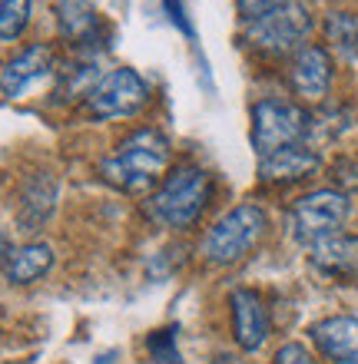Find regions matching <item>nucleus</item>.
<instances>
[{"mask_svg": "<svg viewBox=\"0 0 358 364\" xmlns=\"http://www.w3.org/2000/svg\"><path fill=\"white\" fill-rule=\"evenodd\" d=\"M332 77H335V63H332V53L319 43H305V47L292 57L289 67V83L295 90V96L309 100V103H319L325 100L332 90Z\"/></svg>", "mask_w": 358, "mask_h": 364, "instance_id": "nucleus-8", "label": "nucleus"}, {"mask_svg": "<svg viewBox=\"0 0 358 364\" xmlns=\"http://www.w3.org/2000/svg\"><path fill=\"white\" fill-rule=\"evenodd\" d=\"M312 269L329 278H358V235H332L312 245Z\"/></svg>", "mask_w": 358, "mask_h": 364, "instance_id": "nucleus-13", "label": "nucleus"}, {"mask_svg": "<svg viewBox=\"0 0 358 364\" xmlns=\"http://www.w3.org/2000/svg\"><path fill=\"white\" fill-rule=\"evenodd\" d=\"M289 0H236V7H239V17L249 23V20H259L265 17V14H272V10L285 7Z\"/></svg>", "mask_w": 358, "mask_h": 364, "instance_id": "nucleus-21", "label": "nucleus"}, {"mask_svg": "<svg viewBox=\"0 0 358 364\" xmlns=\"http://www.w3.org/2000/svg\"><path fill=\"white\" fill-rule=\"evenodd\" d=\"M312 27H315L312 10L305 4H299V0H289L285 7L272 10V14H265L259 20H249L242 37H246V43L252 50H259L265 57H285V53L295 57L305 47Z\"/></svg>", "mask_w": 358, "mask_h": 364, "instance_id": "nucleus-4", "label": "nucleus"}, {"mask_svg": "<svg viewBox=\"0 0 358 364\" xmlns=\"http://www.w3.org/2000/svg\"><path fill=\"white\" fill-rule=\"evenodd\" d=\"M30 23V0H0V40H17Z\"/></svg>", "mask_w": 358, "mask_h": 364, "instance_id": "nucleus-18", "label": "nucleus"}, {"mask_svg": "<svg viewBox=\"0 0 358 364\" xmlns=\"http://www.w3.org/2000/svg\"><path fill=\"white\" fill-rule=\"evenodd\" d=\"M312 136V116L289 100H259L252 106V149L256 156H272L285 146L305 143Z\"/></svg>", "mask_w": 358, "mask_h": 364, "instance_id": "nucleus-5", "label": "nucleus"}, {"mask_svg": "<svg viewBox=\"0 0 358 364\" xmlns=\"http://www.w3.org/2000/svg\"><path fill=\"white\" fill-rule=\"evenodd\" d=\"M149 100L143 77L130 67L110 70L107 77H100L93 90L87 93V113L97 119H117V116H133L143 109Z\"/></svg>", "mask_w": 358, "mask_h": 364, "instance_id": "nucleus-7", "label": "nucleus"}, {"mask_svg": "<svg viewBox=\"0 0 358 364\" xmlns=\"http://www.w3.org/2000/svg\"><path fill=\"white\" fill-rule=\"evenodd\" d=\"M272 364H319V361H315V355H312L305 345H299V341H289V345H282L279 351H275Z\"/></svg>", "mask_w": 358, "mask_h": 364, "instance_id": "nucleus-22", "label": "nucleus"}, {"mask_svg": "<svg viewBox=\"0 0 358 364\" xmlns=\"http://www.w3.org/2000/svg\"><path fill=\"white\" fill-rule=\"evenodd\" d=\"M312 341L332 364H358V318L332 315L312 325Z\"/></svg>", "mask_w": 358, "mask_h": 364, "instance_id": "nucleus-10", "label": "nucleus"}, {"mask_svg": "<svg viewBox=\"0 0 358 364\" xmlns=\"http://www.w3.org/2000/svg\"><path fill=\"white\" fill-rule=\"evenodd\" d=\"M53 269V249L47 242H27L14 252V259L7 265V282L10 285H33Z\"/></svg>", "mask_w": 358, "mask_h": 364, "instance_id": "nucleus-14", "label": "nucleus"}, {"mask_svg": "<svg viewBox=\"0 0 358 364\" xmlns=\"http://www.w3.org/2000/svg\"><path fill=\"white\" fill-rule=\"evenodd\" d=\"M352 215V202L339 189H315L309 196L292 202L289 209V232L299 245H319L345 229Z\"/></svg>", "mask_w": 358, "mask_h": 364, "instance_id": "nucleus-6", "label": "nucleus"}, {"mask_svg": "<svg viewBox=\"0 0 358 364\" xmlns=\"http://www.w3.org/2000/svg\"><path fill=\"white\" fill-rule=\"evenodd\" d=\"M14 242H10V235L7 232H0V272H7V265H10V259H14Z\"/></svg>", "mask_w": 358, "mask_h": 364, "instance_id": "nucleus-23", "label": "nucleus"}, {"mask_svg": "<svg viewBox=\"0 0 358 364\" xmlns=\"http://www.w3.org/2000/svg\"><path fill=\"white\" fill-rule=\"evenodd\" d=\"M213 196V179L199 166H176L163 176V182L156 186L149 212L156 222H163L166 229L183 232L199 222L203 209L209 205Z\"/></svg>", "mask_w": 358, "mask_h": 364, "instance_id": "nucleus-2", "label": "nucleus"}, {"mask_svg": "<svg viewBox=\"0 0 358 364\" xmlns=\"http://www.w3.org/2000/svg\"><path fill=\"white\" fill-rule=\"evenodd\" d=\"M57 23L60 33L73 43L90 40L100 27V14L93 7V0H57Z\"/></svg>", "mask_w": 358, "mask_h": 364, "instance_id": "nucleus-15", "label": "nucleus"}, {"mask_svg": "<svg viewBox=\"0 0 358 364\" xmlns=\"http://www.w3.org/2000/svg\"><path fill=\"white\" fill-rule=\"evenodd\" d=\"M322 30H325V40H329L332 53H339L342 60L355 63L358 60V14H352V10H332L329 17H325V23H322Z\"/></svg>", "mask_w": 358, "mask_h": 364, "instance_id": "nucleus-16", "label": "nucleus"}, {"mask_svg": "<svg viewBox=\"0 0 358 364\" xmlns=\"http://www.w3.org/2000/svg\"><path fill=\"white\" fill-rule=\"evenodd\" d=\"M265 229H269V215H265L259 205L242 202V205L229 209L226 215H219V219L209 225L199 252H203V259L213 262V265H236V262H242L259 245Z\"/></svg>", "mask_w": 358, "mask_h": 364, "instance_id": "nucleus-3", "label": "nucleus"}, {"mask_svg": "<svg viewBox=\"0 0 358 364\" xmlns=\"http://www.w3.org/2000/svg\"><path fill=\"white\" fill-rule=\"evenodd\" d=\"M53 199H57V186L50 179L30 182L27 189H23V202H20V209H17V219H20V225H23V232L40 229V222L53 212Z\"/></svg>", "mask_w": 358, "mask_h": 364, "instance_id": "nucleus-17", "label": "nucleus"}, {"mask_svg": "<svg viewBox=\"0 0 358 364\" xmlns=\"http://www.w3.org/2000/svg\"><path fill=\"white\" fill-rule=\"evenodd\" d=\"M50 67H53V50L47 43H30V47L20 50L17 57L7 60V67L0 73V93L7 100H17V96L27 93L30 83L47 77Z\"/></svg>", "mask_w": 358, "mask_h": 364, "instance_id": "nucleus-12", "label": "nucleus"}, {"mask_svg": "<svg viewBox=\"0 0 358 364\" xmlns=\"http://www.w3.org/2000/svg\"><path fill=\"white\" fill-rule=\"evenodd\" d=\"M319 166H322V159L309 143H295L272 156H262L259 179L269 182V186H292V182H302V179H309L312 173H319Z\"/></svg>", "mask_w": 358, "mask_h": 364, "instance_id": "nucleus-11", "label": "nucleus"}, {"mask_svg": "<svg viewBox=\"0 0 358 364\" xmlns=\"http://www.w3.org/2000/svg\"><path fill=\"white\" fill-rule=\"evenodd\" d=\"M169 166V139L159 129H136L126 136L120 149L100 163V176L130 196L153 192Z\"/></svg>", "mask_w": 358, "mask_h": 364, "instance_id": "nucleus-1", "label": "nucleus"}, {"mask_svg": "<svg viewBox=\"0 0 358 364\" xmlns=\"http://www.w3.org/2000/svg\"><path fill=\"white\" fill-rule=\"evenodd\" d=\"M332 182L339 186V192H355L358 189V159H349V156H342L339 163L332 166Z\"/></svg>", "mask_w": 358, "mask_h": 364, "instance_id": "nucleus-20", "label": "nucleus"}, {"mask_svg": "<svg viewBox=\"0 0 358 364\" xmlns=\"http://www.w3.org/2000/svg\"><path fill=\"white\" fill-rule=\"evenodd\" d=\"M229 308H233V335L236 345L242 351H259L269 338V308L262 301L259 291L252 288H236L233 298H229Z\"/></svg>", "mask_w": 358, "mask_h": 364, "instance_id": "nucleus-9", "label": "nucleus"}, {"mask_svg": "<svg viewBox=\"0 0 358 364\" xmlns=\"http://www.w3.org/2000/svg\"><path fill=\"white\" fill-rule=\"evenodd\" d=\"M146 348H149L153 364H186L183 361V351H179V345H176V331H173V328L153 331V335H149V341H146Z\"/></svg>", "mask_w": 358, "mask_h": 364, "instance_id": "nucleus-19", "label": "nucleus"}]
</instances>
